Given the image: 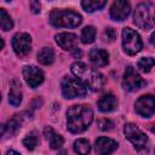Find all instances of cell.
I'll list each match as a JSON object with an SVG mask.
<instances>
[{
    "mask_svg": "<svg viewBox=\"0 0 155 155\" xmlns=\"http://www.w3.org/2000/svg\"><path fill=\"white\" fill-rule=\"evenodd\" d=\"M38 61L44 65H50L54 61V52L51 47H42L38 52Z\"/></svg>",
    "mask_w": 155,
    "mask_h": 155,
    "instance_id": "cell-20",
    "label": "cell"
},
{
    "mask_svg": "<svg viewBox=\"0 0 155 155\" xmlns=\"http://www.w3.org/2000/svg\"><path fill=\"white\" fill-rule=\"evenodd\" d=\"M40 138H39V133L36 131H31L29 132L25 138L23 139V145L28 149V150H34L36 148V145L39 144Z\"/></svg>",
    "mask_w": 155,
    "mask_h": 155,
    "instance_id": "cell-21",
    "label": "cell"
},
{
    "mask_svg": "<svg viewBox=\"0 0 155 155\" xmlns=\"http://www.w3.org/2000/svg\"><path fill=\"white\" fill-rule=\"evenodd\" d=\"M115 38H116V30L114 28H111V27L105 28V30L103 33V39L105 41H113Z\"/></svg>",
    "mask_w": 155,
    "mask_h": 155,
    "instance_id": "cell-27",
    "label": "cell"
},
{
    "mask_svg": "<svg viewBox=\"0 0 155 155\" xmlns=\"http://www.w3.org/2000/svg\"><path fill=\"white\" fill-rule=\"evenodd\" d=\"M133 23L140 29H151L155 25V11L150 2H140L134 11Z\"/></svg>",
    "mask_w": 155,
    "mask_h": 155,
    "instance_id": "cell-4",
    "label": "cell"
},
{
    "mask_svg": "<svg viewBox=\"0 0 155 155\" xmlns=\"http://www.w3.org/2000/svg\"><path fill=\"white\" fill-rule=\"evenodd\" d=\"M122 48L130 56L138 53L143 48V42L139 34L128 27L122 29Z\"/></svg>",
    "mask_w": 155,
    "mask_h": 155,
    "instance_id": "cell-6",
    "label": "cell"
},
{
    "mask_svg": "<svg viewBox=\"0 0 155 155\" xmlns=\"http://www.w3.org/2000/svg\"><path fill=\"white\" fill-rule=\"evenodd\" d=\"M151 132H154V133H155V127H151Z\"/></svg>",
    "mask_w": 155,
    "mask_h": 155,
    "instance_id": "cell-33",
    "label": "cell"
},
{
    "mask_svg": "<svg viewBox=\"0 0 155 155\" xmlns=\"http://www.w3.org/2000/svg\"><path fill=\"white\" fill-rule=\"evenodd\" d=\"M22 116L21 115H15L12 119H10L6 125H2V136H5V133H7L8 136L15 134L22 126Z\"/></svg>",
    "mask_w": 155,
    "mask_h": 155,
    "instance_id": "cell-19",
    "label": "cell"
},
{
    "mask_svg": "<svg viewBox=\"0 0 155 155\" xmlns=\"http://www.w3.org/2000/svg\"><path fill=\"white\" fill-rule=\"evenodd\" d=\"M93 120V111L86 104H76L67 111V128L71 133L86 131Z\"/></svg>",
    "mask_w": 155,
    "mask_h": 155,
    "instance_id": "cell-1",
    "label": "cell"
},
{
    "mask_svg": "<svg viewBox=\"0 0 155 155\" xmlns=\"http://www.w3.org/2000/svg\"><path fill=\"white\" fill-rule=\"evenodd\" d=\"M97 105H98V109L103 113H109V111H113L116 109L117 107V98L111 94V93H107V94H103L98 102H97Z\"/></svg>",
    "mask_w": 155,
    "mask_h": 155,
    "instance_id": "cell-16",
    "label": "cell"
},
{
    "mask_svg": "<svg viewBox=\"0 0 155 155\" xmlns=\"http://www.w3.org/2000/svg\"><path fill=\"white\" fill-rule=\"evenodd\" d=\"M131 12V6L125 0H116L110 7V17L114 21H124Z\"/></svg>",
    "mask_w": 155,
    "mask_h": 155,
    "instance_id": "cell-12",
    "label": "cell"
},
{
    "mask_svg": "<svg viewBox=\"0 0 155 155\" xmlns=\"http://www.w3.org/2000/svg\"><path fill=\"white\" fill-rule=\"evenodd\" d=\"M6 155H21V154L17 153V151H15V150H8V151L6 153Z\"/></svg>",
    "mask_w": 155,
    "mask_h": 155,
    "instance_id": "cell-32",
    "label": "cell"
},
{
    "mask_svg": "<svg viewBox=\"0 0 155 155\" xmlns=\"http://www.w3.org/2000/svg\"><path fill=\"white\" fill-rule=\"evenodd\" d=\"M23 76L29 87L35 88L44 81V73L35 65H27L23 69Z\"/></svg>",
    "mask_w": 155,
    "mask_h": 155,
    "instance_id": "cell-11",
    "label": "cell"
},
{
    "mask_svg": "<svg viewBox=\"0 0 155 155\" xmlns=\"http://www.w3.org/2000/svg\"><path fill=\"white\" fill-rule=\"evenodd\" d=\"M71 73L75 75L76 79H79L91 91H99L105 82L104 76L101 73L88 68L82 62L73 63L71 64Z\"/></svg>",
    "mask_w": 155,
    "mask_h": 155,
    "instance_id": "cell-2",
    "label": "cell"
},
{
    "mask_svg": "<svg viewBox=\"0 0 155 155\" xmlns=\"http://www.w3.org/2000/svg\"><path fill=\"white\" fill-rule=\"evenodd\" d=\"M44 136H45V138L48 140L51 149H59V148L63 145V143H64L63 137H62L61 134H58L57 132H54V130H53L52 127H48V126L45 127V130H44Z\"/></svg>",
    "mask_w": 155,
    "mask_h": 155,
    "instance_id": "cell-18",
    "label": "cell"
},
{
    "mask_svg": "<svg viewBox=\"0 0 155 155\" xmlns=\"http://www.w3.org/2000/svg\"><path fill=\"white\" fill-rule=\"evenodd\" d=\"M12 48L15 53L23 58L29 54L31 50V38L27 33H17L12 38Z\"/></svg>",
    "mask_w": 155,
    "mask_h": 155,
    "instance_id": "cell-9",
    "label": "cell"
},
{
    "mask_svg": "<svg viewBox=\"0 0 155 155\" xmlns=\"http://www.w3.org/2000/svg\"><path fill=\"white\" fill-rule=\"evenodd\" d=\"M134 110L143 117H150L155 113V96L144 94L139 97L134 103Z\"/></svg>",
    "mask_w": 155,
    "mask_h": 155,
    "instance_id": "cell-10",
    "label": "cell"
},
{
    "mask_svg": "<svg viewBox=\"0 0 155 155\" xmlns=\"http://www.w3.org/2000/svg\"><path fill=\"white\" fill-rule=\"evenodd\" d=\"M50 23L58 28H76L81 24V16L71 10H52L48 17Z\"/></svg>",
    "mask_w": 155,
    "mask_h": 155,
    "instance_id": "cell-3",
    "label": "cell"
},
{
    "mask_svg": "<svg viewBox=\"0 0 155 155\" xmlns=\"http://www.w3.org/2000/svg\"><path fill=\"white\" fill-rule=\"evenodd\" d=\"M0 27L4 31H7V30L12 29V27H13V22L11 19L10 15L4 8H0Z\"/></svg>",
    "mask_w": 155,
    "mask_h": 155,
    "instance_id": "cell-25",
    "label": "cell"
},
{
    "mask_svg": "<svg viewBox=\"0 0 155 155\" xmlns=\"http://www.w3.org/2000/svg\"><path fill=\"white\" fill-rule=\"evenodd\" d=\"M56 42L63 50L70 51V50H74L76 47L78 38L73 33H59L56 35Z\"/></svg>",
    "mask_w": 155,
    "mask_h": 155,
    "instance_id": "cell-14",
    "label": "cell"
},
{
    "mask_svg": "<svg viewBox=\"0 0 155 155\" xmlns=\"http://www.w3.org/2000/svg\"><path fill=\"white\" fill-rule=\"evenodd\" d=\"M145 85V81L140 78V75L134 70L133 67L128 65L124 73V78H122V87L126 91L133 92L137 91L139 88H142Z\"/></svg>",
    "mask_w": 155,
    "mask_h": 155,
    "instance_id": "cell-8",
    "label": "cell"
},
{
    "mask_svg": "<svg viewBox=\"0 0 155 155\" xmlns=\"http://www.w3.org/2000/svg\"><path fill=\"white\" fill-rule=\"evenodd\" d=\"M96 39V29L92 25H87L81 31V41L84 44H92Z\"/></svg>",
    "mask_w": 155,
    "mask_h": 155,
    "instance_id": "cell-24",
    "label": "cell"
},
{
    "mask_svg": "<svg viewBox=\"0 0 155 155\" xmlns=\"http://www.w3.org/2000/svg\"><path fill=\"white\" fill-rule=\"evenodd\" d=\"M88 58L94 67H105L109 63V53L105 50L93 48L90 51Z\"/></svg>",
    "mask_w": 155,
    "mask_h": 155,
    "instance_id": "cell-15",
    "label": "cell"
},
{
    "mask_svg": "<svg viewBox=\"0 0 155 155\" xmlns=\"http://www.w3.org/2000/svg\"><path fill=\"white\" fill-rule=\"evenodd\" d=\"M90 150H91V145L87 139L80 138L74 142V151L78 155H88Z\"/></svg>",
    "mask_w": 155,
    "mask_h": 155,
    "instance_id": "cell-22",
    "label": "cell"
},
{
    "mask_svg": "<svg viewBox=\"0 0 155 155\" xmlns=\"http://www.w3.org/2000/svg\"><path fill=\"white\" fill-rule=\"evenodd\" d=\"M8 102L11 105L17 107L22 102V91H21V82L18 80H12L10 84V92H8Z\"/></svg>",
    "mask_w": 155,
    "mask_h": 155,
    "instance_id": "cell-17",
    "label": "cell"
},
{
    "mask_svg": "<svg viewBox=\"0 0 155 155\" xmlns=\"http://www.w3.org/2000/svg\"><path fill=\"white\" fill-rule=\"evenodd\" d=\"M117 148V143L108 137H99L96 140L94 150L98 155H109L113 151H115Z\"/></svg>",
    "mask_w": 155,
    "mask_h": 155,
    "instance_id": "cell-13",
    "label": "cell"
},
{
    "mask_svg": "<svg viewBox=\"0 0 155 155\" xmlns=\"http://www.w3.org/2000/svg\"><path fill=\"white\" fill-rule=\"evenodd\" d=\"M150 44H151L153 46H155V31L150 35Z\"/></svg>",
    "mask_w": 155,
    "mask_h": 155,
    "instance_id": "cell-31",
    "label": "cell"
},
{
    "mask_svg": "<svg viewBox=\"0 0 155 155\" xmlns=\"http://www.w3.org/2000/svg\"><path fill=\"white\" fill-rule=\"evenodd\" d=\"M61 87H62V93L65 98H76V97H84L88 88L76 78H69V76H64L62 82H61Z\"/></svg>",
    "mask_w": 155,
    "mask_h": 155,
    "instance_id": "cell-5",
    "label": "cell"
},
{
    "mask_svg": "<svg viewBox=\"0 0 155 155\" xmlns=\"http://www.w3.org/2000/svg\"><path fill=\"white\" fill-rule=\"evenodd\" d=\"M125 137L133 144V147L138 150L145 148L148 143V137L134 125V124H126L124 127Z\"/></svg>",
    "mask_w": 155,
    "mask_h": 155,
    "instance_id": "cell-7",
    "label": "cell"
},
{
    "mask_svg": "<svg viewBox=\"0 0 155 155\" xmlns=\"http://www.w3.org/2000/svg\"><path fill=\"white\" fill-rule=\"evenodd\" d=\"M98 126H99V128L102 131H109V130L113 128L114 124L110 120H108V119H102V120L98 121Z\"/></svg>",
    "mask_w": 155,
    "mask_h": 155,
    "instance_id": "cell-28",
    "label": "cell"
},
{
    "mask_svg": "<svg viewBox=\"0 0 155 155\" xmlns=\"http://www.w3.org/2000/svg\"><path fill=\"white\" fill-rule=\"evenodd\" d=\"M81 54H82V52H81V50H80V48L75 47V48L73 50V56H74V57H76V58H80V57H81Z\"/></svg>",
    "mask_w": 155,
    "mask_h": 155,
    "instance_id": "cell-30",
    "label": "cell"
},
{
    "mask_svg": "<svg viewBox=\"0 0 155 155\" xmlns=\"http://www.w3.org/2000/svg\"><path fill=\"white\" fill-rule=\"evenodd\" d=\"M29 7H30V10H31L33 13H39V12L41 11V5H40V2H39V1H35V0L29 2Z\"/></svg>",
    "mask_w": 155,
    "mask_h": 155,
    "instance_id": "cell-29",
    "label": "cell"
},
{
    "mask_svg": "<svg viewBox=\"0 0 155 155\" xmlns=\"http://www.w3.org/2000/svg\"><path fill=\"white\" fill-rule=\"evenodd\" d=\"M154 65H155V59L151 58V57H143V58H140V59L138 61V63H137L138 69H139L140 71H143V73H149L150 69H151Z\"/></svg>",
    "mask_w": 155,
    "mask_h": 155,
    "instance_id": "cell-26",
    "label": "cell"
},
{
    "mask_svg": "<svg viewBox=\"0 0 155 155\" xmlns=\"http://www.w3.org/2000/svg\"><path fill=\"white\" fill-rule=\"evenodd\" d=\"M107 2L104 0H84L81 2V6L84 7L85 11L87 12H93L96 10H101L102 7H104Z\"/></svg>",
    "mask_w": 155,
    "mask_h": 155,
    "instance_id": "cell-23",
    "label": "cell"
}]
</instances>
